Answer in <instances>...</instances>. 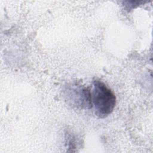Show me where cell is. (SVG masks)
<instances>
[{
	"mask_svg": "<svg viewBox=\"0 0 153 153\" xmlns=\"http://www.w3.org/2000/svg\"><path fill=\"white\" fill-rule=\"evenodd\" d=\"M91 100L94 107L95 114L101 118L111 114L116 104V97L111 90L103 82L97 79L93 82Z\"/></svg>",
	"mask_w": 153,
	"mask_h": 153,
	"instance_id": "1",
	"label": "cell"
}]
</instances>
